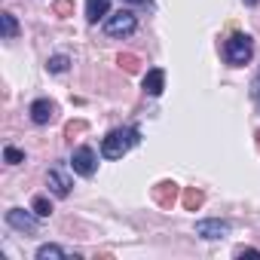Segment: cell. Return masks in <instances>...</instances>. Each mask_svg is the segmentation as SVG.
I'll list each match as a JSON object with an SVG mask.
<instances>
[{
    "mask_svg": "<svg viewBox=\"0 0 260 260\" xmlns=\"http://www.w3.org/2000/svg\"><path fill=\"white\" fill-rule=\"evenodd\" d=\"M135 144H141V128L138 125H119L101 141V156L104 159H122Z\"/></svg>",
    "mask_w": 260,
    "mask_h": 260,
    "instance_id": "obj_1",
    "label": "cell"
},
{
    "mask_svg": "<svg viewBox=\"0 0 260 260\" xmlns=\"http://www.w3.org/2000/svg\"><path fill=\"white\" fill-rule=\"evenodd\" d=\"M251 55H254V40H251L248 34H230V37H226V43H223V58H226L230 68L248 64Z\"/></svg>",
    "mask_w": 260,
    "mask_h": 260,
    "instance_id": "obj_2",
    "label": "cell"
},
{
    "mask_svg": "<svg viewBox=\"0 0 260 260\" xmlns=\"http://www.w3.org/2000/svg\"><path fill=\"white\" fill-rule=\"evenodd\" d=\"M135 31H138V19L128 10H119V13L104 19V34L107 37H132Z\"/></svg>",
    "mask_w": 260,
    "mask_h": 260,
    "instance_id": "obj_3",
    "label": "cell"
},
{
    "mask_svg": "<svg viewBox=\"0 0 260 260\" xmlns=\"http://www.w3.org/2000/svg\"><path fill=\"white\" fill-rule=\"evenodd\" d=\"M71 169H74L80 178H92L95 169H98V156H95V150H92L89 144L77 147V150L71 153Z\"/></svg>",
    "mask_w": 260,
    "mask_h": 260,
    "instance_id": "obj_4",
    "label": "cell"
},
{
    "mask_svg": "<svg viewBox=\"0 0 260 260\" xmlns=\"http://www.w3.org/2000/svg\"><path fill=\"white\" fill-rule=\"evenodd\" d=\"M230 220H220V217H205V220H196V236L199 239H208V242H214V239H223V236H230Z\"/></svg>",
    "mask_w": 260,
    "mask_h": 260,
    "instance_id": "obj_5",
    "label": "cell"
},
{
    "mask_svg": "<svg viewBox=\"0 0 260 260\" xmlns=\"http://www.w3.org/2000/svg\"><path fill=\"white\" fill-rule=\"evenodd\" d=\"M28 113H31V119H34L37 125H49V122L55 119L58 107H55V101H49V98H37V101H31Z\"/></svg>",
    "mask_w": 260,
    "mask_h": 260,
    "instance_id": "obj_6",
    "label": "cell"
},
{
    "mask_svg": "<svg viewBox=\"0 0 260 260\" xmlns=\"http://www.w3.org/2000/svg\"><path fill=\"white\" fill-rule=\"evenodd\" d=\"M7 223L13 230H19V233H37V214H28L25 208H10Z\"/></svg>",
    "mask_w": 260,
    "mask_h": 260,
    "instance_id": "obj_7",
    "label": "cell"
},
{
    "mask_svg": "<svg viewBox=\"0 0 260 260\" xmlns=\"http://www.w3.org/2000/svg\"><path fill=\"white\" fill-rule=\"evenodd\" d=\"M46 184H49V190L58 196V199H64V196H71V178L61 172V169H49V175H46Z\"/></svg>",
    "mask_w": 260,
    "mask_h": 260,
    "instance_id": "obj_8",
    "label": "cell"
},
{
    "mask_svg": "<svg viewBox=\"0 0 260 260\" xmlns=\"http://www.w3.org/2000/svg\"><path fill=\"white\" fill-rule=\"evenodd\" d=\"M162 89H166V71H162V68H150L147 77H144V92H147L150 98H159Z\"/></svg>",
    "mask_w": 260,
    "mask_h": 260,
    "instance_id": "obj_9",
    "label": "cell"
},
{
    "mask_svg": "<svg viewBox=\"0 0 260 260\" xmlns=\"http://www.w3.org/2000/svg\"><path fill=\"white\" fill-rule=\"evenodd\" d=\"M110 10V0H86V19L89 25H98V19H104Z\"/></svg>",
    "mask_w": 260,
    "mask_h": 260,
    "instance_id": "obj_10",
    "label": "cell"
},
{
    "mask_svg": "<svg viewBox=\"0 0 260 260\" xmlns=\"http://www.w3.org/2000/svg\"><path fill=\"white\" fill-rule=\"evenodd\" d=\"M0 28H4V40H16L19 37V22L13 13H0Z\"/></svg>",
    "mask_w": 260,
    "mask_h": 260,
    "instance_id": "obj_11",
    "label": "cell"
},
{
    "mask_svg": "<svg viewBox=\"0 0 260 260\" xmlns=\"http://www.w3.org/2000/svg\"><path fill=\"white\" fill-rule=\"evenodd\" d=\"M58 257H68V248H61V245H40L37 248V260H58Z\"/></svg>",
    "mask_w": 260,
    "mask_h": 260,
    "instance_id": "obj_12",
    "label": "cell"
},
{
    "mask_svg": "<svg viewBox=\"0 0 260 260\" xmlns=\"http://www.w3.org/2000/svg\"><path fill=\"white\" fill-rule=\"evenodd\" d=\"M68 64H71V58H68V55H52V58L46 61V71H49V74H64V71H68Z\"/></svg>",
    "mask_w": 260,
    "mask_h": 260,
    "instance_id": "obj_13",
    "label": "cell"
},
{
    "mask_svg": "<svg viewBox=\"0 0 260 260\" xmlns=\"http://www.w3.org/2000/svg\"><path fill=\"white\" fill-rule=\"evenodd\" d=\"M31 211H34L37 217H49V214H52V202H49L46 196H37V199L31 202Z\"/></svg>",
    "mask_w": 260,
    "mask_h": 260,
    "instance_id": "obj_14",
    "label": "cell"
},
{
    "mask_svg": "<svg viewBox=\"0 0 260 260\" xmlns=\"http://www.w3.org/2000/svg\"><path fill=\"white\" fill-rule=\"evenodd\" d=\"M4 159H7L10 166H19V162H25V153H22L19 147H7V150H4Z\"/></svg>",
    "mask_w": 260,
    "mask_h": 260,
    "instance_id": "obj_15",
    "label": "cell"
},
{
    "mask_svg": "<svg viewBox=\"0 0 260 260\" xmlns=\"http://www.w3.org/2000/svg\"><path fill=\"white\" fill-rule=\"evenodd\" d=\"M184 205H187V208H199V205H202V193H196V190H190V193L184 196Z\"/></svg>",
    "mask_w": 260,
    "mask_h": 260,
    "instance_id": "obj_16",
    "label": "cell"
},
{
    "mask_svg": "<svg viewBox=\"0 0 260 260\" xmlns=\"http://www.w3.org/2000/svg\"><path fill=\"white\" fill-rule=\"evenodd\" d=\"M119 64H122L125 71H135V68H138V58H135V55H119Z\"/></svg>",
    "mask_w": 260,
    "mask_h": 260,
    "instance_id": "obj_17",
    "label": "cell"
},
{
    "mask_svg": "<svg viewBox=\"0 0 260 260\" xmlns=\"http://www.w3.org/2000/svg\"><path fill=\"white\" fill-rule=\"evenodd\" d=\"M236 257H254V260H260V251L257 248H236Z\"/></svg>",
    "mask_w": 260,
    "mask_h": 260,
    "instance_id": "obj_18",
    "label": "cell"
},
{
    "mask_svg": "<svg viewBox=\"0 0 260 260\" xmlns=\"http://www.w3.org/2000/svg\"><path fill=\"white\" fill-rule=\"evenodd\" d=\"M55 13L68 16V13H71V0H58V4H55Z\"/></svg>",
    "mask_w": 260,
    "mask_h": 260,
    "instance_id": "obj_19",
    "label": "cell"
},
{
    "mask_svg": "<svg viewBox=\"0 0 260 260\" xmlns=\"http://www.w3.org/2000/svg\"><path fill=\"white\" fill-rule=\"evenodd\" d=\"M242 4H245V7H254V4H257V0H242Z\"/></svg>",
    "mask_w": 260,
    "mask_h": 260,
    "instance_id": "obj_20",
    "label": "cell"
},
{
    "mask_svg": "<svg viewBox=\"0 0 260 260\" xmlns=\"http://www.w3.org/2000/svg\"><path fill=\"white\" fill-rule=\"evenodd\" d=\"M125 4H147V0H125Z\"/></svg>",
    "mask_w": 260,
    "mask_h": 260,
    "instance_id": "obj_21",
    "label": "cell"
}]
</instances>
